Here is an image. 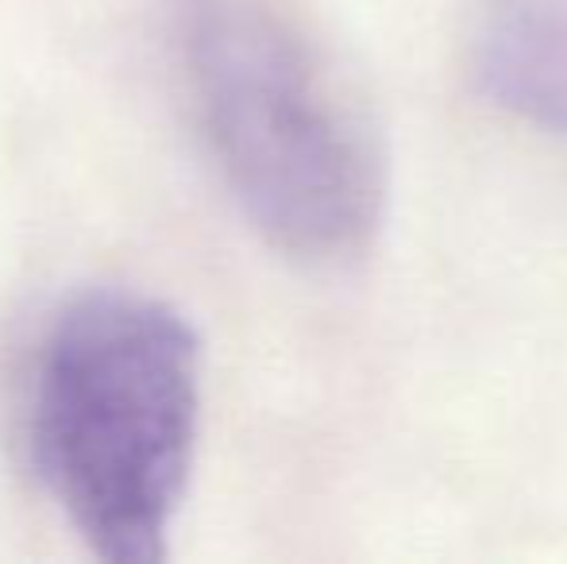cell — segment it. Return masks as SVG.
<instances>
[{
  "mask_svg": "<svg viewBox=\"0 0 567 564\" xmlns=\"http://www.w3.org/2000/svg\"><path fill=\"white\" fill-rule=\"evenodd\" d=\"M197 422L202 340L171 301L90 290L59 309L31 368L23 441L93 557L166 561Z\"/></svg>",
  "mask_w": 567,
  "mask_h": 564,
  "instance_id": "obj_1",
  "label": "cell"
},
{
  "mask_svg": "<svg viewBox=\"0 0 567 564\" xmlns=\"http://www.w3.org/2000/svg\"><path fill=\"white\" fill-rule=\"evenodd\" d=\"M174 16L202 136L255 233L298 264L363 256L386 166L317 47L270 0H178Z\"/></svg>",
  "mask_w": 567,
  "mask_h": 564,
  "instance_id": "obj_2",
  "label": "cell"
},
{
  "mask_svg": "<svg viewBox=\"0 0 567 564\" xmlns=\"http://www.w3.org/2000/svg\"><path fill=\"white\" fill-rule=\"evenodd\" d=\"M471 70L494 109L567 140V0H467Z\"/></svg>",
  "mask_w": 567,
  "mask_h": 564,
  "instance_id": "obj_3",
  "label": "cell"
}]
</instances>
